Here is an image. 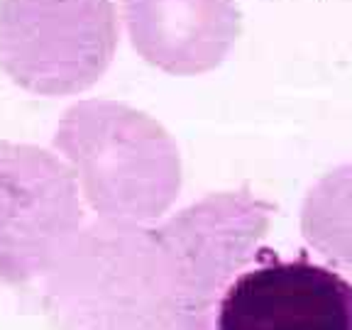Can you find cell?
I'll use <instances>...</instances> for the list:
<instances>
[{"label":"cell","instance_id":"obj_1","mask_svg":"<svg viewBox=\"0 0 352 330\" xmlns=\"http://www.w3.org/2000/svg\"><path fill=\"white\" fill-rule=\"evenodd\" d=\"M54 330H182L154 228L96 218L42 276Z\"/></svg>","mask_w":352,"mask_h":330},{"label":"cell","instance_id":"obj_2","mask_svg":"<svg viewBox=\"0 0 352 330\" xmlns=\"http://www.w3.org/2000/svg\"><path fill=\"white\" fill-rule=\"evenodd\" d=\"M54 142L98 218L144 226L179 196L182 160L174 140L130 105L76 103L66 110Z\"/></svg>","mask_w":352,"mask_h":330},{"label":"cell","instance_id":"obj_3","mask_svg":"<svg viewBox=\"0 0 352 330\" xmlns=\"http://www.w3.org/2000/svg\"><path fill=\"white\" fill-rule=\"evenodd\" d=\"M272 206L250 191L201 198L154 228L169 267L182 330H213L226 289L257 259Z\"/></svg>","mask_w":352,"mask_h":330},{"label":"cell","instance_id":"obj_4","mask_svg":"<svg viewBox=\"0 0 352 330\" xmlns=\"http://www.w3.org/2000/svg\"><path fill=\"white\" fill-rule=\"evenodd\" d=\"M83 228L78 184L66 162L30 144L0 147V281L42 279Z\"/></svg>","mask_w":352,"mask_h":330},{"label":"cell","instance_id":"obj_5","mask_svg":"<svg viewBox=\"0 0 352 330\" xmlns=\"http://www.w3.org/2000/svg\"><path fill=\"white\" fill-rule=\"evenodd\" d=\"M213 330H352V284L306 254L262 250L226 289Z\"/></svg>","mask_w":352,"mask_h":330},{"label":"cell","instance_id":"obj_6","mask_svg":"<svg viewBox=\"0 0 352 330\" xmlns=\"http://www.w3.org/2000/svg\"><path fill=\"white\" fill-rule=\"evenodd\" d=\"M116 39L110 0H64L59 25L0 17V61L20 86L44 96L76 94L98 81Z\"/></svg>","mask_w":352,"mask_h":330},{"label":"cell","instance_id":"obj_7","mask_svg":"<svg viewBox=\"0 0 352 330\" xmlns=\"http://www.w3.org/2000/svg\"><path fill=\"white\" fill-rule=\"evenodd\" d=\"M132 47L176 76L210 72L240 32L235 0H125Z\"/></svg>","mask_w":352,"mask_h":330},{"label":"cell","instance_id":"obj_8","mask_svg":"<svg viewBox=\"0 0 352 330\" xmlns=\"http://www.w3.org/2000/svg\"><path fill=\"white\" fill-rule=\"evenodd\" d=\"M301 230L308 245L328 262L352 270V162L328 171L308 191Z\"/></svg>","mask_w":352,"mask_h":330}]
</instances>
